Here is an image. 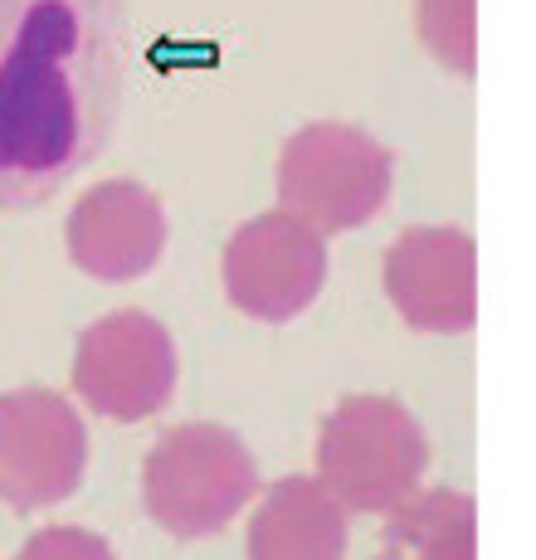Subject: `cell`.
Returning a JSON list of instances; mask_svg holds the SVG:
<instances>
[{
  "label": "cell",
  "instance_id": "8",
  "mask_svg": "<svg viewBox=\"0 0 536 560\" xmlns=\"http://www.w3.org/2000/svg\"><path fill=\"white\" fill-rule=\"evenodd\" d=\"M385 293L415 331H468L478 317V249L464 230L420 224L385 254Z\"/></svg>",
  "mask_w": 536,
  "mask_h": 560
},
{
  "label": "cell",
  "instance_id": "7",
  "mask_svg": "<svg viewBox=\"0 0 536 560\" xmlns=\"http://www.w3.org/2000/svg\"><path fill=\"white\" fill-rule=\"evenodd\" d=\"M327 283V244L298 214L268 210L240 224L224 249V293L259 322H288Z\"/></svg>",
  "mask_w": 536,
  "mask_h": 560
},
{
  "label": "cell",
  "instance_id": "2",
  "mask_svg": "<svg viewBox=\"0 0 536 560\" xmlns=\"http://www.w3.org/2000/svg\"><path fill=\"white\" fill-rule=\"evenodd\" d=\"M429 468L424 429L385 395H347L317 434V482L337 508L391 512L420 488Z\"/></svg>",
  "mask_w": 536,
  "mask_h": 560
},
{
  "label": "cell",
  "instance_id": "1",
  "mask_svg": "<svg viewBox=\"0 0 536 560\" xmlns=\"http://www.w3.org/2000/svg\"><path fill=\"white\" fill-rule=\"evenodd\" d=\"M123 98V0H0V210L63 190Z\"/></svg>",
  "mask_w": 536,
  "mask_h": 560
},
{
  "label": "cell",
  "instance_id": "13",
  "mask_svg": "<svg viewBox=\"0 0 536 560\" xmlns=\"http://www.w3.org/2000/svg\"><path fill=\"white\" fill-rule=\"evenodd\" d=\"M15 560H117L107 551L103 536L83 532V526H45L25 541V551Z\"/></svg>",
  "mask_w": 536,
  "mask_h": 560
},
{
  "label": "cell",
  "instance_id": "10",
  "mask_svg": "<svg viewBox=\"0 0 536 560\" xmlns=\"http://www.w3.org/2000/svg\"><path fill=\"white\" fill-rule=\"evenodd\" d=\"M347 512L317 478H283L249 522V560H341Z\"/></svg>",
  "mask_w": 536,
  "mask_h": 560
},
{
  "label": "cell",
  "instance_id": "5",
  "mask_svg": "<svg viewBox=\"0 0 536 560\" xmlns=\"http://www.w3.org/2000/svg\"><path fill=\"white\" fill-rule=\"evenodd\" d=\"M73 390L103 419H147L176 390L171 331L147 312H113L93 322L73 351Z\"/></svg>",
  "mask_w": 536,
  "mask_h": 560
},
{
  "label": "cell",
  "instance_id": "6",
  "mask_svg": "<svg viewBox=\"0 0 536 560\" xmlns=\"http://www.w3.org/2000/svg\"><path fill=\"white\" fill-rule=\"evenodd\" d=\"M89 434L83 419L54 390L0 395V502L35 512L63 502L83 478Z\"/></svg>",
  "mask_w": 536,
  "mask_h": 560
},
{
  "label": "cell",
  "instance_id": "11",
  "mask_svg": "<svg viewBox=\"0 0 536 560\" xmlns=\"http://www.w3.org/2000/svg\"><path fill=\"white\" fill-rule=\"evenodd\" d=\"M391 560H478V512L464 492H420L391 508L385 522Z\"/></svg>",
  "mask_w": 536,
  "mask_h": 560
},
{
  "label": "cell",
  "instance_id": "4",
  "mask_svg": "<svg viewBox=\"0 0 536 560\" xmlns=\"http://www.w3.org/2000/svg\"><path fill=\"white\" fill-rule=\"evenodd\" d=\"M395 186V161L375 137L347 122H313L278 156V200L307 230H357Z\"/></svg>",
  "mask_w": 536,
  "mask_h": 560
},
{
  "label": "cell",
  "instance_id": "12",
  "mask_svg": "<svg viewBox=\"0 0 536 560\" xmlns=\"http://www.w3.org/2000/svg\"><path fill=\"white\" fill-rule=\"evenodd\" d=\"M424 49L434 54L444 69L474 73L478 63V0H420L415 10Z\"/></svg>",
  "mask_w": 536,
  "mask_h": 560
},
{
  "label": "cell",
  "instance_id": "9",
  "mask_svg": "<svg viewBox=\"0 0 536 560\" xmlns=\"http://www.w3.org/2000/svg\"><path fill=\"white\" fill-rule=\"evenodd\" d=\"M166 249V210L137 180H103L73 205L69 254L89 278L132 283Z\"/></svg>",
  "mask_w": 536,
  "mask_h": 560
},
{
  "label": "cell",
  "instance_id": "3",
  "mask_svg": "<svg viewBox=\"0 0 536 560\" xmlns=\"http://www.w3.org/2000/svg\"><path fill=\"white\" fill-rule=\"evenodd\" d=\"M259 488L249 448L220 424H180L156 439L142 468V498L171 536H210L244 512Z\"/></svg>",
  "mask_w": 536,
  "mask_h": 560
}]
</instances>
